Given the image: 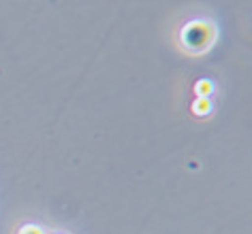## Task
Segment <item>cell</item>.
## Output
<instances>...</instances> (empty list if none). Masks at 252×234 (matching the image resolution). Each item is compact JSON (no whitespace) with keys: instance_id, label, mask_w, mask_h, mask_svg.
I'll return each instance as SVG.
<instances>
[{"instance_id":"obj_1","label":"cell","mask_w":252,"mask_h":234,"mask_svg":"<svg viewBox=\"0 0 252 234\" xmlns=\"http://www.w3.org/2000/svg\"><path fill=\"white\" fill-rule=\"evenodd\" d=\"M180 41L186 52L203 53L214 45V41H216V28H214L210 22H190L182 28Z\"/></svg>"},{"instance_id":"obj_2","label":"cell","mask_w":252,"mask_h":234,"mask_svg":"<svg viewBox=\"0 0 252 234\" xmlns=\"http://www.w3.org/2000/svg\"><path fill=\"white\" fill-rule=\"evenodd\" d=\"M210 111H212V103H210V98H197V100L192 103V113H194V115L203 117V115H207Z\"/></svg>"},{"instance_id":"obj_3","label":"cell","mask_w":252,"mask_h":234,"mask_svg":"<svg viewBox=\"0 0 252 234\" xmlns=\"http://www.w3.org/2000/svg\"><path fill=\"white\" fill-rule=\"evenodd\" d=\"M194 92L199 94L197 98H207L210 94L214 92V85H212V81H207V79H201L197 85H194Z\"/></svg>"},{"instance_id":"obj_4","label":"cell","mask_w":252,"mask_h":234,"mask_svg":"<svg viewBox=\"0 0 252 234\" xmlns=\"http://www.w3.org/2000/svg\"><path fill=\"white\" fill-rule=\"evenodd\" d=\"M17 234H43V230L34 224H28V226H22L20 230H17Z\"/></svg>"}]
</instances>
